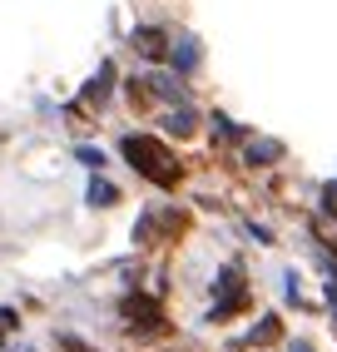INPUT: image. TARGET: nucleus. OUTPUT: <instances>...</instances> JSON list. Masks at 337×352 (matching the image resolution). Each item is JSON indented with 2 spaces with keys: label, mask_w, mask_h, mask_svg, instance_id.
I'll return each instance as SVG.
<instances>
[{
  "label": "nucleus",
  "mask_w": 337,
  "mask_h": 352,
  "mask_svg": "<svg viewBox=\"0 0 337 352\" xmlns=\"http://www.w3.org/2000/svg\"><path fill=\"white\" fill-rule=\"evenodd\" d=\"M89 199H94V204H114V189L100 179V184H89Z\"/></svg>",
  "instance_id": "nucleus-3"
},
{
  "label": "nucleus",
  "mask_w": 337,
  "mask_h": 352,
  "mask_svg": "<svg viewBox=\"0 0 337 352\" xmlns=\"http://www.w3.org/2000/svg\"><path fill=\"white\" fill-rule=\"evenodd\" d=\"M323 199H327V208H332V214H337V184H332V189H327Z\"/></svg>",
  "instance_id": "nucleus-7"
},
{
  "label": "nucleus",
  "mask_w": 337,
  "mask_h": 352,
  "mask_svg": "<svg viewBox=\"0 0 337 352\" xmlns=\"http://www.w3.org/2000/svg\"><path fill=\"white\" fill-rule=\"evenodd\" d=\"M80 159L89 164V169H100V164H105V154H100V149H80Z\"/></svg>",
  "instance_id": "nucleus-5"
},
{
  "label": "nucleus",
  "mask_w": 337,
  "mask_h": 352,
  "mask_svg": "<svg viewBox=\"0 0 337 352\" xmlns=\"http://www.w3.org/2000/svg\"><path fill=\"white\" fill-rule=\"evenodd\" d=\"M10 327H15V313H10V308H0V333H10Z\"/></svg>",
  "instance_id": "nucleus-6"
},
{
  "label": "nucleus",
  "mask_w": 337,
  "mask_h": 352,
  "mask_svg": "<svg viewBox=\"0 0 337 352\" xmlns=\"http://www.w3.org/2000/svg\"><path fill=\"white\" fill-rule=\"evenodd\" d=\"M134 45H139V55H154V60L164 55V35H159V30H139Z\"/></svg>",
  "instance_id": "nucleus-2"
},
{
  "label": "nucleus",
  "mask_w": 337,
  "mask_h": 352,
  "mask_svg": "<svg viewBox=\"0 0 337 352\" xmlns=\"http://www.w3.org/2000/svg\"><path fill=\"white\" fill-rule=\"evenodd\" d=\"M248 159H278V144H268V139H263V144H248Z\"/></svg>",
  "instance_id": "nucleus-4"
},
{
  "label": "nucleus",
  "mask_w": 337,
  "mask_h": 352,
  "mask_svg": "<svg viewBox=\"0 0 337 352\" xmlns=\"http://www.w3.org/2000/svg\"><path fill=\"white\" fill-rule=\"evenodd\" d=\"M124 154L139 164V174H149V179H159V184H174V179H179L174 154H168L164 144H154V139H124Z\"/></svg>",
  "instance_id": "nucleus-1"
}]
</instances>
